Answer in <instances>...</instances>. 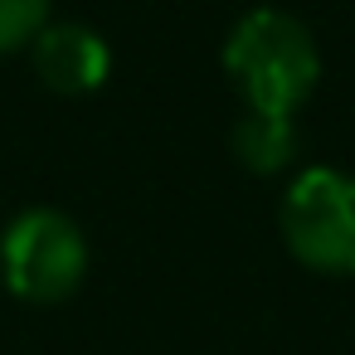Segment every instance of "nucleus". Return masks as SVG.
Masks as SVG:
<instances>
[{
	"label": "nucleus",
	"instance_id": "f257e3e1",
	"mask_svg": "<svg viewBox=\"0 0 355 355\" xmlns=\"http://www.w3.org/2000/svg\"><path fill=\"white\" fill-rule=\"evenodd\" d=\"M224 73L243 93L248 112L297 117V107L321 83V49L316 35L277 6H253L234 20L224 40Z\"/></svg>",
	"mask_w": 355,
	"mask_h": 355
},
{
	"label": "nucleus",
	"instance_id": "f03ea898",
	"mask_svg": "<svg viewBox=\"0 0 355 355\" xmlns=\"http://www.w3.org/2000/svg\"><path fill=\"white\" fill-rule=\"evenodd\" d=\"M287 253L326 277H355V175L340 166L302 171L277 205Z\"/></svg>",
	"mask_w": 355,
	"mask_h": 355
},
{
	"label": "nucleus",
	"instance_id": "7ed1b4c3",
	"mask_svg": "<svg viewBox=\"0 0 355 355\" xmlns=\"http://www.w3.org/2000/svg\"><path fill=\"white\" fill-rule=\"evenodd\" d=\"M0 277L30 306L69 302L88 277V239L64 209H25L0 234Z\"/></svg>",
	"mask_w": 355,
	"mask_h": 355
},
{
	"label": "nucleus",
	"instance_id": "20e7f679",
	"mask_svg": "<svg viewBox=\"0 0 355 355\" xmlns=\"http://www.w3.org/2000/svg\"><path fill=\"white\" fill-rule=\"evenodd\" d=\"M30 59H35V73L49 93L59 98H83V93H98L112 73V49L107 40L93 30V25H44L30 44Z\"/></svg>",
	"mask_w": 355,
	"mask_h": 355
},
{
	"label": "nucleus",
	"instance_id": "39448f33",
	"mask_svg": "<svg viewBox=\"0 0 355 355\" xmlns=\"http://www.w3.org/2000/svg\"><path fill=\"white\" fill-rule=\"evenodd\" d=\"M229 146L239 156L243 171L253 175H282L297 151H302V137H297V117H272V112H243L229 132Z\"/></svg>",
	"mask_w": 355,
	"mask_h": 355
},
{
	"label": "nucleus",
	"instance_id": "423d86ee",
	"mask_svg": "<svg viewBox=\"0 0 355 355\" xmlns=\"http://www.w3.org/2000/svg\"><path fill=\"white\" fill-rule=\"evenodd\" d=\"M49 6L54 0H0V54L30 49L35 35L49 25Z\"/></svg>",
	"mask_w": 355,
	"mask_h": 355
}]
</instances>
